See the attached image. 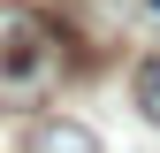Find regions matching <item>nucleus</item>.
<instances>
[{
  "mask_svg": "<svg viewBox=\"0 0 160 153\" xmlns=\"http://www.w3.org/2000/svg\"><path fill=\"white\" fill-rule=\"evenodd\" d=\"M76 69H84V46H76V31L53 8L0 0V115L46 107Z\"/></svg>",
  "mask_w": 160,
  "mask_h": 153,
  "instance_id": "1",
  "label": "nucleus"
},
{
  "mask_svg": "<svg viewBox=\"0 0 160 153\" xmlns=\"http://www.w3.org/2000/svg\"><path fill=\"white\" fill-rule=\"evenodd\" d=\"M23 153H99V138H92L84 123H38Z\"/></svg>",
  "mask_w": 160,
  "mask_h": 153,
  "instance_id": "2",
  "label": "nucleus"
},
{
  "mask_svg": "<svg viewBox=\"0 0 160 153\" xmlns=\"http://www.w3.org/2000/svg\"><path fill=\"white\" fill-rule=\"evenodd\" d=\"M137 115H145V123H160V54H145V61H137Z\"/></svg>",
  "mask_w": 160,
  "mask_h": 153,
  "instance_id": "3",
  "label": "nucleus"
},
{
  "mask_svg": "<svg viewBox=\"0 0 160 153\" xmlns=\"http://www.w3.org/2000/svg\"><path fill=\"white\" fill-rule=\"evenodd\" d=\"M152 8H160V0H152Z\"/></svg>",
  "mask_w": 160,
  "mask_h": 153,
  "instance_id": "4",
  "label": "nucleus"
}]
</instances>
